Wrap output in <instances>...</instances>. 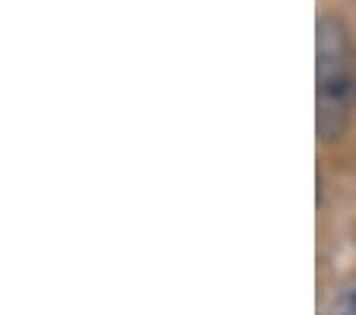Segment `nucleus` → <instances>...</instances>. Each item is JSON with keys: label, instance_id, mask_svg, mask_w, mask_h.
Returning a JSON list of instances; mask_svg holds the SVG:
<instances>
[{"label": "nucleus", "instance_id": "1", "mask_svg": "<svg viewBox=\"0 0 356 315\" xmlns=\"http://www.w3.org/2000/svg\"><path fill=\"white\" fill-rule=\"evenodd\" d=\"M315 99H318V137L341 140L353 118L356 67L350 35L341 19L321 16L315 32Z\"/></svg>", "mask_w": 356, "mask_h": 315}, {"label": "nucleus", "instance_id": "2", "mask_svg": "<svg viewBox=\"0 0 356 315\" xmlns=\"http://www.w3.org/2000/svg\"><path fill=\"white\" fill-rule=\"evenodd\" d=\"M331 315H356V280H350V284H343L341 290L334 293Z\"/></svg>", "mask_w": 356, "mask_h": 315}]
</instances>
